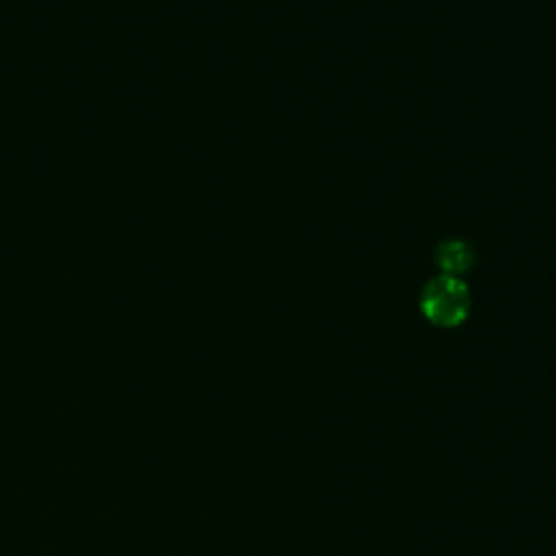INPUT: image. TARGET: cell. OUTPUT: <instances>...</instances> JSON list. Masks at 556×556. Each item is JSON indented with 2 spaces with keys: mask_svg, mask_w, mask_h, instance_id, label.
I'll use <instances>...</instances> for the list:
<instances>
[{
  "mask_svg": "<svg viewBox=\"0 0 556 556\" xmlns=\"http://www.w3.org/2000/svg\"><path fill=\"white\" fill-rule=\"evenodd\" d=\"M419 308L432 326L456 328L469 317L471 291L458 276L439 274L424 285Z\"/></svg>",
  "mask_w": 556,
  "mask_h": 556,
  "instance_id": "1",
  "label": "cell"
},
{
  "mask_svg": "<svg viewBox=\"0 0 556 556\" xmlns=\"http://www.w3.org/2000/svg\"><path fill=\"white\" fill-rule=\"evenodd\" d=\"M434 263L441 269V274L460 278V274H467L473 267L476 252L463 239H445L434 250Z\"/></svg>",
  "mask_w": 556,
  "mask_h": 556,
  "instance_id": "2",
  "label": "cell"
}]
</instances>
